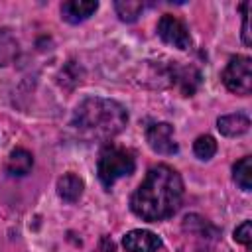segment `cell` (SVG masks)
I'll return each instance as SVG.
<instances>
[{
  "label": "cell",
  "mask_w": 252,
  "mask_h": 252,
  "mask_svg": "<svg viewBox=\"0 0 252 252\" xmlns=\"http://www.w3.org/2000/svg\"><path fill=\"white\" fill-rule=\"evenodd\" d=\"M234 240L244 244L246 248H250V242H252V222L250 220H244L242 224H238L234 228Z\"/></svg>",
  "instance_id": "2e32d148"
},
{
  "label": "cell",
  "mask_w": 252,
  "mask_h": 252,
  "mask_svg": "<svg viewBox=\"0 0 252 252\" xmlns=\"http://www.w3.org/2000/svg\"><path fill=\"white\" fill-rule=\"evenodd\" d=\"M222 83L234 94H240V96L250 94V91H252V61H250V57L248 55L230 57L222 71Z\"/></svg>",
  "instance_id": "277c9868"
},
{
  "label": "cell",
  "mask_w": 252,
  "mask_h": 252,
  "mask_svg": "<svg viewBox=\"0 0 252 252\" xmlns=\"http://www.w3.org/2000/svg\"><path fill=\"white\" fill-rule=\"evenodd\" d=\"M158 35L161 41L177 47V49H189L191 47V35L185 28V24L175 18L173 14H163L158 22Z\"/></svg>",
  "instance_id": "5b68a950"
},
{
  "label": "cell",
  "mask_w": 252,
  "mask_h": 252,
  "mask_svg": "<svg viewBox=\"0 0 252 252\" xmlns=\"http://www.w3.org/2000/svg\"><path fill=\"white\" fill-rule=\"evenodd\" d=\"M98 8L96 0H67L61 4V18L67 24H81L89 20Z\"/></svg>",
  "instance_id": "ba28073f"
},
{
  "label": "cell",
  "mask_w": 252,
  "mask_h": 252,
  "mask_svg": "<svg viewBox=\"0 0 252 252\" xmlns=\"http://www.w3.org/2000/svg\"><path fill=\"white\" fill-rule=\"evenodd\" d=\"M83 189H85V181L75 173H65L63 177L57 179V195L67 203L79 201Z\"/></svg>",
  "instance_id": "8fae6325"
},
{
  "label": "cell",
  "mask_w": 252,
  "mask_h": 252,
  "mask_svg": "<svg viewBox=\"0 0 252 252\" xmlns=\"http://www.w3.org/2000/svg\"><path fill=\"white\" fill-rule=\"evenodd\" d=\"M171 79L173 83L179 87V91L183 93V96H191L197 87H199V81H201V75L195 67H173V73H171Z\"/></svg>",
  "instance_id": "30bf717a"
},
{
  "label": "cell",
  "mask_w": 252,
  "mask_h": 252,
  "mask_svg": "<svg viewBox=\"0 0 252 252\" xmlns=\"http://www.w3.org/2000/svg\"><path fill=\"white\" fill-rule=\"evenodd\" d=\"M128 124V110L112 98L89 96L81 100L71 118L77 134L89 142H108L118 136Z\"/></svg>",
  "instance_id": "7a4b0ae2"
},
{
  "label": "cell",
  "mask_w": 252,
  "mask_h": 252,
  "mask_svg": "<svg viewBox=\"0 0 252 252\" xmlns=\"http://www.w3.org/2000/svg\"><path fill=\"white\" fill-rule=\"evenodd\" d=\"M100 250H102V252H114V242L108 240V236H104L102 242H100Z\"/></svg>",
  "instance_id": "ac0fdd59"
},
{
  "label": "cell",
  "mask_w": 252,
  "mask_h": 252,
  "mask_svg": "<svg viewBox=\"0 0 252 252\" xmlns=\"http://www.w3.org/2000/svg\"><path fill=\"white\" fill-rule=\"evenodd\" d=\"M240 10H242V41L244 45H250L252 43V37H250V28H248V10H250V2H242L240 4Z\"/></svg>",
  "instance_id": "e0dca14e"
},
{
  "label": "cell",
  "mask_w": 252,
  "mask_h": 252,
  "mask_svg": "<svg viewBox=\"0 0 252 252\" xmlns=\"http://www.w3.org/2000/svg\"><path fill=\"white\" fill-rule=\"evenodd\" d=\"M232 179L242 191L252 189V158L250 156H244L232 165Z\"/></svg>",
  "instance_id": "4fadbf2b"
},
{
  "label": "cell",
  "mask_w": 252,
  "mask_h": 252,
  "mask_svg": "<svg viewBox=\"0 0 252 252\" xmlns=\"http://www.w3.org/2000/svg\"><path fill=\"white\" fill-rule=\"evenodd\" d=\"M183 179L167 163L152 165L130 197V209L148 222H158L175 215L183 201Z\"/></svg>",
  "instance_id": "6da1fadb"
},
{
  "label": "cell",
  "mask_w": 252,
  "mask_h": 252,
  "mask_svg": "<svg viewBox=\"0 0 252 252\" xmlns=\"http://www.w3.org/2000/svg\"><path fill=\"white\" fill-rule=\"evenodd\" d=\"M193 152H195V156H197L199 159H203V161L211 159V158L217 154V142H215V138L209 136V134L199 136V138L193 142Z\"/></svg>",
  "instance_id": "9a60e30c"
},
{
  "label": "cell",
  "mask_w": 252,
  "mask_h": 252,
  "mask_svg": "<svg viewBox=\"0 0 252 252\" xmlns=\"http://www.w3.org/2000/svg\"><path fill=\"white\" fill-rule=\"evenodd\" d=\"M148 146L159 156H173L177 154L179 146L173 136V126L169 122H154L146 128Z\"/></svg>",
  "instance_id": "8992f818"
},
{
  "label": "cell",
  "mask_w": 252,
  "mask_h": 252,
  "mask_svg": "<svg viewBox=\"0 0 252 252\" xmlns=\"http://www.w3.org/2000/svg\"><path fill=\"white\" fill-rule=\"evenodd\" d=\"M217 128L222 136L234 138V136H242L244 132H248L250 128V118L244 112H236V114H224L219 116L217 120Z\"/></svg>",
  "instance_id": "9c48e42d"
},
{
  "label": "cell",
  "mask_w": 252,
  "mask_h": 252,
  "mask_svg": "<svg viewBox=\"0 0 252 252\" xmlns=\"http://www.w3.org/2000/svg\"><path fill=\"white\" fill-rule=\"evenodd\" d=\"M32 167H33V156L28 150L16 148L10 152V156L6 159V171L10 175H18V177L28 175L32 171Z\"/></svg>",
  "instance_id": "7c38bea8"
},
{
  "label": "cell",
  "mask_w": 252,
  "mask_h": 252,
  "mask_svg": "<svg viewBox=\"0 0 252 252\" xmlns=\"http://www.w3.org/2000/svg\"><path fill=\"white\" fill-rule=\"evenodd\" d=\"M134 169H136V156L130 148L116 146L112 142H106L102 146L96 161V173L104 189H110L120 177L134 173Z\"/></svg>",
  "instance_id": "3957f363"
},
{
  "label": "cell",
  "mask_w": 252,
  "mask_h": 252,
  "mask_svg": "<svg viewBox=\"0 0 252 252\" xmlns=\"http://www.w3.org/2000/svg\"><path fill=\"white\" fill-rule=\"evenodd\" d=\"M122 246L128 252H159L163 248V242L152 230L136 228V230H130V232L124 234Z\"/></svg>",
  "instance_id": "52a82bcc"
},
{
  "label": "cell",
  "mask_w": 252,
  "mask_h": 252,
  "mask_svg": "<svg viewBox=\"0 0 252 252\" xmlns=\"http://www.w3.org/2000/svg\"><path fill=\"white\" fill-rule=\"evenodd\" d=\"M114 10L118 14V18L122 22H136L138 16L142 14L144 10V2H138V0H118L114 2Z\"/></svg>",
  "instance_id": "5bb4252c"
}]
</instances>
